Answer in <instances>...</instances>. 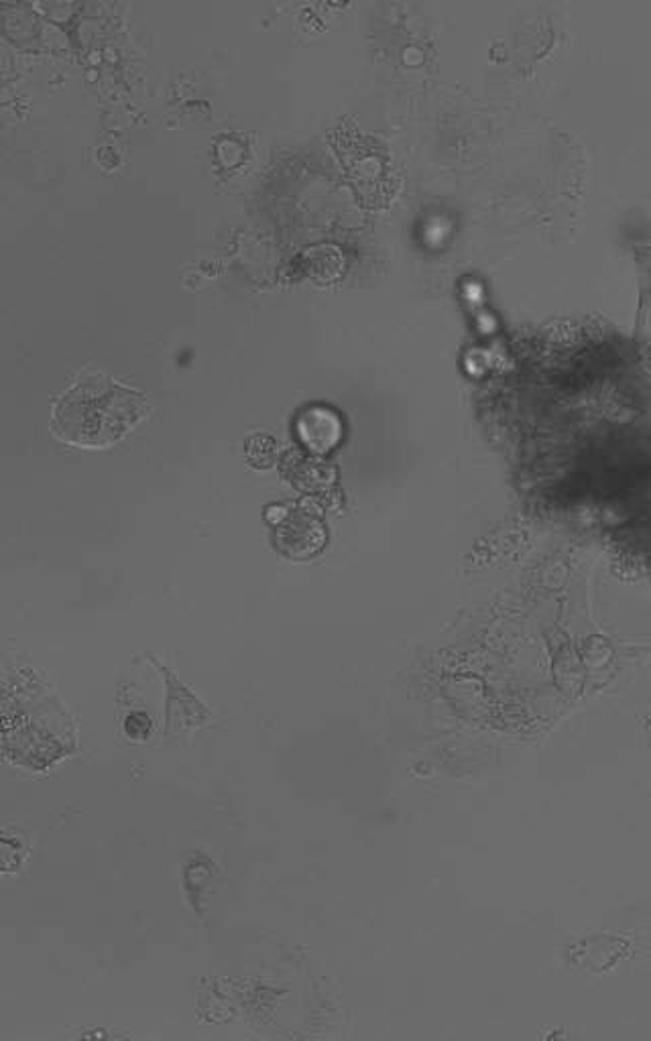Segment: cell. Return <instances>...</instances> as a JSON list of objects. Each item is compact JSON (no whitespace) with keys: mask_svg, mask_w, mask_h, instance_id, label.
<instances>
[{"mask_svg":"<svg viewBox=\"0 0 651 1041\" xmlns=\"http://www.w3.org/2000/svg\"><path fill=\"white\" fill-rule=\"evenodd\" d=\"M149 416V402L121 381L82 372L56 397L49 430L68 446L105 450L122 442Z\"/></svg>","mask_w":651,"mask_h":1041,"instance_id":"1","label":"cell"},{"mask_svg":"<svg viewBox=\"0 0 651 1041\" xmlns=\"http://www.w3.org/2000/svg\"><path fill=\"white\" fill-rule=\"evenodd\" d=\"M296 433L303 446L314 456H326L340 444L345 428L342 419L334 409L324 405H312L305 407L296 419Z\"/></svg>","mask_w":651,"mask_h":1041,"instance_id":"2","label":"cell"},{"mask_svg":"<svg viewBox=\"0 0 651 1041\" xmlns=\"http://www.w3.org/2000/svg\"><path fill=\"white\" fill-rule=\"evenodd\" d=\"M246 454H249V460L255 468H269L275 460V454H277L275 440L267 433H258V435L249 440Z\"/></svg>","mask_w":651,"mask_h":1041,"instance_id":"3","label":"cell"},{"mask_svg":"<svg viewBox=\"0 0 651 1041\" xmlns=\"http://www.w3.org/2000/svg\"><path fill=\"white\" fill-rule=\"evenodd\" d=\"M124 732H126L131 739H145V737H149V732H152V722H149V718L145 715H131L126 718V722H124Z\"/></svg>","mask_w":651,"mask_h":1041,"instance_id":"4","label":"cell"}]
</instances>
